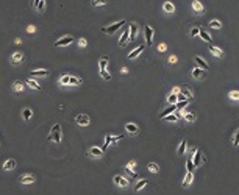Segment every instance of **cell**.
Listing matches in <instances>:
<instances>
[{
  "instance_id": "6da1fadb",
  "label": "cell",
  "mask_w": 239,
  "mask_h": 195,
  "mask_svg": "<svg viewBox=\"0 0 239 195\" xmlns=\"http://www.w3.org/2000/svg\"><path fill=\"white\" fill-rule=\"evenodd\" d=\"M48 139L53 140V142H56V144L61 142V125H59V123H55V125L52 127V131H50Z\"/></svg>"
},
{
  "instance_id": "7a4b0ae2",
  "label": "cell",
  "mask_w": 239,
  "mask_h": 195,
  "mask_svg": "<svg viewBox=\"0 0 239 195\" xmlns=\"http://www.w3.org/2000/svg\"><path fill=\"white\" fill-rule=\"evenodd\" d=\"M205 161H206V158L203 156V151L200 150V148L194 150V156H192V162H194V167H199V165H202Z\"/></svg>"
},
{
  "instance_id": "3957f363",
  "label": "cell",
  "mask_w": 239,
  "mask_h": 195,
  "mask_svg": "<svg viewBox=\"0 0 239 195\" xmlns=\"http://www.w3.org/2000/svg\"><path fill=\"white\" fill-rule=\"evenodd\" d=\"M123 24H125V20H119V22L111 24V25H108V27H102V31H103V33H108V35H113V33H116V31L121 28Z\"/></svg>"
},
{
  "instance_id": "277c9868",
  "label": "cell",
  "mask_w": 239,
  "mask_h": 195,
  "mask_svg": "<svg viewBox=\"0 0 239 195\" xmlns=\"http://www.w3.org/2000/svg\"><path fill=\"white\" fill-rule=\"evenodd\" d=\"M113 181H114V184H116V186H119V187H122V189H125V187H128V180L125 176H121V175H116L113 178Z\"/></svg>"
},
{
  "instance_id": "5b68a950",
  "label": "cell",
  "mask_w": 239,
  "mask_h": 195,
  "mask_svg": "<svg viewBox=\"0 0 239 195\" xmlns=\"http://www.w3.org/2000/svg\"><path fill=\"white\" fill-rule=\"evenodd\" d=\"M144 33H145V44L152 45V42H153V28H152L150 25H145L144 27Z\"/></svg>"
},
{
  "instance_id": "8992f818",
  "label": "cell",
  "mask_w": 239,
  "mask_h": 195,
  "mask_svg": "<svg viewBox=\"0 0 239 195\" xmlns=\"http://www.w3.org/2000/svg\"><path fill=\"white\" fill-rule=\"evenodd\" d=\"M191 77L195 78V80H203L206 77V70H202L200 67H194L191 70Z\"/></svg>"
},
{
  "instance_id": "52a82bcc",
  "label": "cell",
  "mask_w": 239,
  "mask_h": 195,
  "mask_svg": "<svg viewBox=\"0 0 239 195\" xmlns=\"http://www.w3.org/2000/svg\"><path fill=\"white\" fill-rule=\"evenodd\" d=\"M9 61H11L13 66H19V64L24 61V53H20V52L13 53V55H11V59H9Z\"/></svg>"
},
{
  "instance_id": "ba28073f",
  "label": "cell",
  "mask_w": 239,
  "mask_h": 195,
  "mask_svg": "<svg viewBox=\"0 0 239 195\" xmlns=\"http://www.w3.org/2000/svg\"><path fill=\"white\" fill-rule=\"evenodd\" d=\"M74 42V37L72 36H63L61 39H58L55 42V45L56 47H64V45H69V44H72Z\"/></svg>"
},
{
  "instance_id": "9c48e42d",
  "label": "cell",
  "mask_w": 239,
  "mask_h": 195,
  "mask_svg": "<svg viewBox=\"0 0 239 195\" xmlns=\"http://www.w3.org/2000/svg\"><path fill=\"white\" fill-rule=\"evenodd\" d=\"M75 122H77L80 127H88L91 120H89V117L86 114H78L77 117H75Z\"/></svg>"
},
{
  "instance_id": "30bf717a",
  "label": "cell",
  "mask_w": 239,
  "mask_h": 195,
  "mask_svg": "<svg viewBox=\"0 0 239 195\" xmlns=\"http://www.w3.org/2000/svg\"><path fill=\"white\" fill-rule=\"evenodd\" d=\"M128 39H130V27L123 30V33H122V36H121V39H119V45H121V47H125V44L128 42Z\"/></svg>"
},
{
  "instance_id": "8fae6325",
  "label": "cell",
  "mask_w": 239,
  "mask_h": 195,
  "mask_svg": "<svg viewBox=\"0 0 239 195\" xmlns=\"http://www.w3.org/2000/svg\"><path fill=\"white\" fill-rule=\"evenodd\" d=\"M19 183L20 184H33L35 183V176L30 175V173H25V175H22L19 178Z\"/></svg>"
},
{
  "instance_id": "7c38bea8",
  "label": "cell",
  "mask_w": 239,
  "mask_h": 195,
  "mask_svg": "<svg viewBox=\"0 0 239 195\" xmlns=\"http://www.w3.org/2000/svg\"><path fill=\"white\" fill-rule=\"evenodd\" d=\"M88 155L89 156H94V158H102V156H103V150L102 148H97V147H91L88 150Z\"/></svg>"
},
{
  "instance_id": "4fadbf2b",
  "label": "cell",
  "mask_w": 239,
  "mask_h": 195,
  "mask_svg": "<svg viewBox=\"0 0 239 195\" xmlns=\"http://www.w3.org/2000/svg\"><path fill=\"white\" fill-rule=\"evenodd\" d=\"M192 9H194V13H197V14H203L205 13L203 5L200 3L199 0H194V2H192Z\"/></svg>"
},
{
  "instance_id": "5bb4252c",
  "label": "cell",
  "mask_w": 239,
  "mask_h": 195,
  "mask_svg": "<svg viewBox=\"0 0 239 195\" xmlns=\"http://www.w3.org/2000/svg\"><path fill=\"white\" fill-rule=\"evenodd\" d=\"M16 165H17V162H16V159H8V161H5V164H3V170H14L16 169Z\"/></svg>"
},
{
  "instance_id": "9a60e30c",
  "label": "cell",
  "mask_w": 239,
  "mask_h": 195,
  "mask_svg": "<svg viewBox=\"0 0 239 195\" xmlns=\"http://www.w3.org/2000/svg\"><path fill=\"white\" fill-rule=\"evenodd\" d=\"M138 24H131L130 25V39L128 41H133V39H136V36H138Z\"/></svg>"
},
{
  "instance_id": "2e32d148",
  "label": "cell",
  "mask_w": 239,
  "mask_h": 195,
  "mask_svg": "<svg viewBox=\"0 0 239 195\" xmlns=\"http://www.w3.org/2000/svg\"><path fill=\"white\" fill-rule=\"evenodd\" d=\"M194 59H195V63H197V66L202 70H208V63H206L202 56H195Z\"/></svg>"
},
{
  "instance_id": "e0dca14e",
  "label": "cell",
  "mask_w": 239,
  "mask_h": 195,
  "mask_svg": "<svg viewBox=\"0 0 239 195\" xmlns=\"http://www.w3.org/2000/svg\"><path fill=\"white\" fill-rule=\"evenodd\" d=\"M186 150H188V140H186V139H183L181 142H180V147H178V150H177V155H178V156H181V155L186 153Z\"/></svg>"
},
{
  "instance_id": "ac0fdd59",
  "label": "cell",
  "mask_w": 239,
  "mask_h": 195,
  "mask_svg": "<svg viewBox=\"0 0 239 195\" xmlns=\"http://www.w3.org/2000/svg\"><path fill=\"white\" fill-rule=\"evenodd\" d=\"M192 180H194V173L188 172L186 176H184V180H183V187H189V186H191V183H192Z\"/></svg>"
},
{
  "instance_id": "d6986e66",
  "label": "cell",
  "mask_w": 239,
  "mask_h": 195,
  "mask_svg": "<svg viewBox=\"0 0 239 195\" xmlns=\"http://www.w3.org/2000/svg\"><path fill=\"white\" fill-rule=\"evenodd\" d=\"M162 9H164L166 14H173L175 13V6H173V3H170V2H166L164 5H162Z\"/></svg>"
},
{
  "instance_id": "ffe728a7",
  "label": "cell",
  "mask_w": 239,
  "mask_h": 195,
  "mask_svg": "<svg viewBox=\"0 0 239 195\" xmlns=\"http://www.w3.org/2000/svg\"><path fill=\"white\" fill-rule=\"evenodd\" d=\"M25 83H27V84H28V86H30V88H31V89H36V91H41V89H42V88H41V84H39V83H38V81H36V80H33V78H28V80H27V81H25Z\"/></svg>"
},
{
  "instance_id": "44dd1931",
  "label": "cell",
  "mask_w": 239,
  "mask_h": 195,
  "mask_svg": "<svg viewBox=\"0 0 239 195\" xmlns=\"http://www.w3.org/2000/svg\"><path fill=\"white\" fill-rule=\"evenodd\" d=\"M142 52H144V45H139L138 48H134V50H133L131 53H130V55H128V58H130V59H134V58H138V56H139Z\"/></svg>"
},
{
  "instance_id": "7402d4cb",
  "label": "cell",
  "mask_w": 239,
  "mask_h": 195,
  "mask_svg": "<svg viewBox=\"0 0 239 195\" xmlns=\"http://www.w3.org/2000/svg\"><path fill=\"white\" fill-rule=\"evenodd\" d=\"M48 70L39 69V70H31V77H48Z\"/></svg>"
},
{
  "instance_id": "603a6c76",
  "label": "cell",
  "mask_w": 239,
  "mask_h": 195,
  "mask_svg": "<svg viewBox=\"0 0 239 195\" xmlns=\"http://www.w3.org/2000/svg\"><path fill=\"white\" fill-rule=\"evenodd\" d=\"M125 130H127L130 134H138L139 133V128H138V125H134V123H127Z\"/></svg>"
},
{
  "instance_id": "cb8c5ba5",
  "label": "cell",
  "mask_w": 239,
  "mask_h": 195,
  "mask_svg": "<svg viewBox=\"0 0 239 195\" xmlns=\"http://www.w3.org/2000/svg\"><path fill=\"white\" fill-rule=\"evenodd\" d=\"M175 109H177V106H175V105H170L169 108H166V109L160 114V116H161V119H162V117H166V116H169V114H173V112H175Z\"/></svg>"
},
{
  "instance_id": "d4e9b609",
  "label": "cell",
  "mask_w": 239,
  "mask_h": 195,
  "mask_svg": "<svg viewBox=\"0 0 239 195\" xmlns=\"http://www.w3.org/2000/svg\"><path fill=\"white\" fill-rule=\"evenodd\" d=\"M208 48H209V52L213 53L214 56H217V58H222V56H224V52H222L220 48H217V47H214V45H209Z\"/></svg>"
},
{
  "instance_id": "484cf974",
  "label": "cell",
  "mask_w": 239,
  "mask_h": 195,
  "mask_svg": "<svg viewBox=\"0 0 239 195\" xmlns=\"http://www.w3.org/2000/svg\"><path fill=\"white\" fill-rule=\"evenodd\" d=\"M106 66H108V56H102L100 61H99V69H100V72H105Z\"/></svg>"
},
{
  "instance_id": "4316f807",
  "label": "cell",
  "mask_w": 239,
  "mask_h": 195,
  "mask_svg": "<svg viewBox=\"0 0 239 195\" xmlns=\"http://www.w3.org/2000/svg\"><path fill=\"white\" fill-rule=\"evenodd\" d=\"M13 89L16 91V92H22L24 91V83L22 81H14V84H13Z\"/></svg>"
},
{
  "instance_id": "83f0119b",
  "label": "cell",
  "mask_w": 239,
  "mask_h": 195,
  "mask_svg": "<svg viewBox=\"0 0 239 195\" xmlns=\"http://www.w3.org/2000/svg\"><path fill=\"white\" fill-rule=\"evenodd\" d=\"M69 84H72V86H80V84H81V78L72 77V75H70V77H69Z\"/></svg>"
},
{
  "instance_id": "f1b7e54d",
  "label": "cell",
  "mask_w": 239,
  "mask_h": 195,
  "mask_svg": "<svg viewBox=\"0 0 239 195\" xmlns=\"http://www.w3.org/2000/svg\"><path fill=\"white\" fill-rule=\"evenodd\" d=\"M177 101H178V97H177L175 94H172V92H170V94L167 95V103H169V105H175Z\"/></svg>"
},
{
  "instance_id": "f546056e",
  "label": "cell",
  "mask_w": 239,
  "mask_h": 195,
  "mask_svg": "<svg viewBox=\"0 0 239 195\" xmlns=\"http://www.w3.org/2000/svg\"><path fill=\"white\" fill-rule=\"evenodd\" d=\"M36 11H38V13H44V11H45V2H44V0H39V2H38V5H36Z\"/></svg>"
},
{
  "instance_id": "4dcf8cb0",
  "label": "cell",
  "mask_w": 239,
  "mask_h": 195,
  "mask_svg": "<svg viewBox=\"0 0 239 195\" xmlns=\"http://www.w3.org/2000/svg\"><path fill=\"white\" fill-rule=\"evenodd\" d=\"M183 119H184L186 122L192 123V122L195 120V114H192V112H186V114H183Z\"/></svg>"
},
{
  "instance_id": "1f68e13d",
  "label": "cell",
  "mask_w": 239,
  "mask_h": 195,
  "mask_svg": "<svg viewBox=\"0 0 239 195\" xmlns=\"http://www.w3.org/2000/svg\"><path fill=\"white\" fill-rule=\"evenodd\" d=\"M108 3V0H91V5L92 6H103V5H106Z\"/></svg>"
},
{
  "instance_id": "d6a6232c",
  "label": "cell",
  "mask_w": 239,
  "mask_h": 195,
  "mask_svg": "<svg viewBox=\"0 0 239 195\" xmlns=\"http://www.w3.org/2000/svg\"><path fill=\"white\" fill-rule=\"evenodd\" d=\"M191 101H192V100H181V101H177L175 106H177V109H181V108L188 106L189 103H191Z\"/></svg>"
},
{
  "instance_id": "836d02e7",
  "label": "cell",
  "mask_w": 239,
  "mask_h": 195,
  "mask_svg": "<svg viewBox=\"0 0 239 195\" xmlns=\"http://www.w3.org/2000/svg\"><path fill=\"white\" fill-rule=\"evenodd\" d=\"M199 35H200V37H202L203 41H206V42H211V36H209L208 33H206L205 30H202V28H200V33H199Z\"/></svg>"
},
{
  "instance_id": "e575fe53",
  "label": "cell",
  "mask_w": 239,
  "mask_h": 195,
  "mask_svg": "<svg viewBox=\"0 0 239 195\" xmlns=\"http://www.w3.org/2000/svg\"><path fill=\"white\" fill-rule=\"evenodd\" d=\"M147 183H149L147 180H139V181L136 183V186H134V191H136V192H138V191H141V189H142Z\"/></svg>"
},
{
  "instance_id": "d590c367",
  "label": "cell",
  "mask_w": 239,
  "mask_h": 195,
  "mask_svg": "<svg viewBox=\"0 0 239 195\" xmlns=\"http://www.w3.org/2000/svg\"><path fill=\"white\" fill-rule=\"evenodd\" d=\"M228 99L230 100H239V91H230L228 92Z\"/></svg>"
},
{
  "instance_id": "8d00e7d4",
  "label": "cell",
  "mask_w": 239,
  "mask_h": 195,
  "mask_svg": "<svg viewBox=\"0 0 239 195\" xmlns=\"http://www.w3.org/2000/svg\"><path fill=\"white\" fill-rule=\"evenodd\" d=\"M149 170H150L152 173H158L160 167H158V164H156V162H150V164H149Z\"/></svg>"
},
{
  "instance_id": "74e56055",
  "label": "cell",
  "mask_w": 239,
  "mask_h": 195,
  "mask_svg": "<svg viewBox=\"0 0 239 195\" xmlns=\"http://www.w3.org/2000/svg\"><path fill=\"white\" fill-rule=\"evenodd\" d=\"M22 116H24V120H30V119H31V109H30V108H25L24 112H22Z\"/></svg>"
},
{
  "instance_id": "f35d334b",
  "label": "cell",
  "mask_w": 239,
  "mask_h": 195,
  "mask_svg": "<svg viewBox=\"0 0 239 195\" xmlns=\"http://www.w3.org/2000/svg\"><path fill=\"white\" fill-rule=\"evenodd\" d=\"M209 28H220V27H222V24L219 22V20H217V19H214V20H211V22H209Z\"/></svg>"
},
{
  "instance_id": "ab89813d",
  "label": "cell",
  "mask_w": 239,
  "mask_h": 195,
  "mask_svg": "<svg viewBox=\"0 0 239 195\" xmlns=\"http://www.w3.org/2000/svg\"><path fill=\"white\" fill-rule=\"evenodd\" d=\"M162 120H166V122H177V120H178V117H177L175 114H169V116L162 117Z\"/></svg>"
},
{
  "instance_id": "60d3db41",
  "label": "cell",
  "mask_w": 239,
  "mask_h": 195,
  "mask_svg": "<svg viewBox=\"0 0 239 195\" xmlns=\"http://www.w3.org/2000/svg\"><path fill=\"white\" fill-rule=\"evenodd\" d=\"M199 33H200V28H199V27H192L191 31H189V36H191V37H195Z\"/></svg>"
},
{
  "instance_id": "b9f144b4",
  "label": "cell",
  "mask_w": 239,
  "mask_h": 195,
  "mask_svg": "<svg viewBox=\"0 0 239 195\" xmlns=\"http://www.w3.org/2000/svg\"><path fill=\"white\" fill-rule=\"evenodd\" d=\"M69 77H70V75H63V77H61V80H59V84H61V86H66V84H69Z\"/></svg>"
},
{
  "instance_id": "7bdbcfd3",
  "label": "cell",
  "mask_w": 239,
  "mask_h": 195,
  "mask_svg": "<svg viewBox=\"0 0 239 195\" xmlns=\"http://www.w3.org/2000/svg\"><path fill=\"white\" fill-rule=\"evenodd\" d=\"M238 145H239V128L235 133V137H233V147H238Z\"/></svg>"
},
{
  "instance_id": "ee69618b",
  "label": "cell",
  "mask_w": 239,
  "mask_h": 195,
  "mask_svg": "<svg viewBox=\"0 0 239 195\" xmlns=\"http://www.w3.org/2000/svg\"><path fill=\"white\" fill-rule=\"evenodd\" d=\"M194 162H192V158H189L188 159V172H194Z\"/></svg>"
},
{
  "instance_id": "f6af8a7d",
  "label": "cell",
  "mask_w": 239,
  "mask_h": 195,
  "mask_svg": "<svg viewBox=\"0 0 239 195\" xmlns=\"http://www.w3.org/2000/svg\"><path fill=\"white\" fill-rule=\"evenodd\" d=\"M86 44H88V42H86V39H84V37H80V39H78V47L84 48V47H86Z\"/></svg>"
},
{
  "instance_id": "bcb514c9",
  "label": "cell",
  "mask_w": 239,
  "mask_h": 195,
  "mask_svg": "<svg viewBox=\"0 0 239 195\" xmlns=\"http://www.w3.org/2000/svg\"><path fill=\"white\" fill-rule=\"evenodd\" d=\"M125 172L128 173V175H130V176H133V178H134V176H136V175H138V173H136V172H134V170H131V169H128V167H125Z\"/></svg>"
},
{
  "instance_id": "7dc6e473",
  "label": "cell",
  "mask_w": 239,
  "mask_h": 195,
  "mask_svg": "<svg viewBox=\"0 0 239 195\" xmlns=\"http://www.w3.org/2000/svg\"><path fill=\"white\" fill-rule=\"evenodd\" d=\"M167 61H169V64H175V63L178 61V58H177L175 55H172V56H169V59H167Z\"/></svg>"
},
{
  "instance_id": "c3c4849f",
  "label": "cell",
  "mask_w": 239,
  "mask_h": 195,
  "mask_svg": "<svg viewBox=\"0 0 239 195\" xmlns=\"http://www.w3.org/2000/svg\"><path fill=\"white\" fill-rule=\"evenodd\" d=\"M27 31H28V33H30V35H33V33H35V31H36V28H35V25H28V27H27Z\"/></svg>"
},
{
  "instance_id": "681fc988",
  "label": "cell",
  "mask_w": 239,
  "mask_h": 195,
  "mask_svg": "<svg viewBox=\"0 0 239 195\" xmlns=\"http://www.w3.org/2000/svg\"><path fill=\"white\" fill-rule=\"evenodd\" d=\"M100 75H102V77H103V78H105V80H111V75H110V73H108V72H106V70H105V72H100Z\"/></svg>"
},
{
  "instance_id": "f907efd6",
  "label": "cell",
  "mask_w": 239,
  "mask_h": 195,
  "mask_svg": "<svg viewBox=\"0 0 239 195\" xmlns=\"http://www.w3.org/2000/svg\"><path fill=\"white\" fill-rule=\"evenodd\" d=\"M158 50H160V52H166V50H167V45H166V44H160V45H158Z\"/></svg>"
},
{
  "instance_id": "816d5d0a",
  "label": "cell",
  "mask_w": 239,
  "mask_h": 195,
  "mask_svg": "<svg viewBox=\"0 0 239 195\" xmlns=\"http://www.w3.org/2000/svg\"><path fill=\"white\" fill-rule=\"evenodd\" d=\"M172 94L180 95V94H181V89H180V88H173V89H172Z\"/></svg>"
},
{
  "instance_id": "f5cc1de1",
  "label": "cell",
  "mask_w": 239,
  "mask_h": 195,
  "mask_svg": "<svg viewBox=\"0 0 239 195\" xmlns=\"http://www.w3.org/2000/svg\"><path fill=\"white\" fill-rule=\"evenodd\" d=\"M121 137H122V136H111V144H116Z\"/></svg>"
},
{
  "instance_id": "db71d44e",
  "label": "cell",
  "mask_w": 239,
  "mask_h": 195,
  "mask_svg": "<svg viewBox=\"0 0 239 195\" xmlns=\"http://www.w3.org/2000/svg\"><path fill=\"white\" fill-rule=\"evenodd\" d=\"M134 165H136V161H130L128 164H127V167H128V169H133Z\"/></svg>"
},
{
  "instance_id": "11a10c76",
  "label": "cell",
  "mask_w": 239,
  "mask_h": 195,
  "mask_svg": "<svg viewBox=\"0 0 239 195\" xmlns=\"http://www.w3.org/2000/svg\"><path fill=\"white\" fill-rule=\"evenodd\" d=\"M38 2H39V0H30V5H31V8H36Z\"/></svg>"
}]
</instances>
